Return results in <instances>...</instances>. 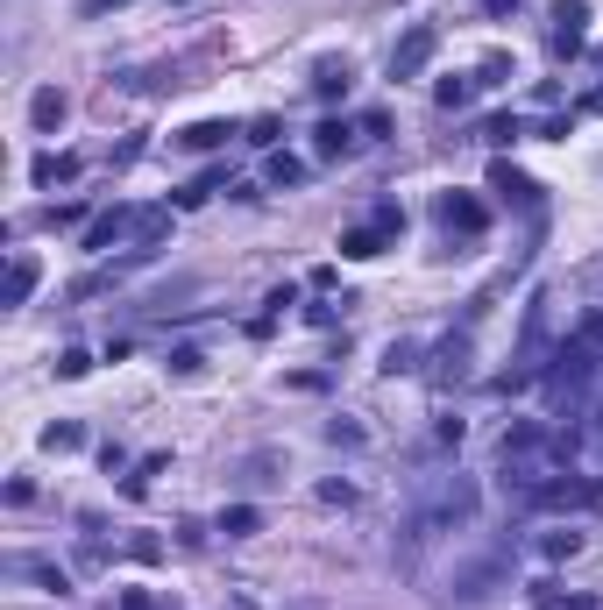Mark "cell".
<instances>
[{
	"label": "cell",
	"instance_id": "6da1fadb",
	"mask_svg": "<svg viewBox=\"0 0 603 610\" xmlns=\"http://www.w3.org/2000/svg\"><path fill=\"white\" fill-rule=\"evenodd\" d=\"M433 50H440V29L433 22H412L398 36V50H391V79H419V71L433 64Z\"/></svg>",
	"mask_w": 603,
	"mask_h": 610
},
{
	"label": "cell",
	"instance_id": "7a4b0ae2",
	"mask_svg": "<svg viewBox=\"0 0 603 610\" xmlns=\"http://www.w3.org/2000/svg\"><path fill=\"white\" fill-rule=\"evenodd\" d=\"M589 43V8H582V0H561V8L547 15V50L554 57H575Z\"/></svg>",
	"mask_w": 603,
	"mask_h": 610
},
{
	"label": "cell",
	"instance_id": "3957f363",
	"mask_svg": "<svg viewBox=\"0 0 603 610\" xmlns=\"http://www.w3.org/2000/svg\"><path fill=\"white\" fill-rule=\"evenodd\" d=\"M142 213H128V206H107V213H93L86 220V235H79V249H93V256H107L121 235H128V227H135Z\"/></svg>",
	"mask_w": 603,
	"mask_h": 610
},
{
	"label": "cell",
	"instance_id": "277c9868",
	"mask_svg": "<svg viewBox=\"0 0 603 610\" xmlns=\"http://www.w3.org/2000/svg\"><path fill=\"white\" fill-rule=\"evenodd\" d=\"M440 227H447V235H483V227H490V206L469 199V192H447V199H440Z\"/></svg>",
	"mask_w": 603,
	"mask_h": 610
},
{
	"label": "cell",
	"instance_id": "5b68a950",
	"mask_svg": "<svg viewBox=\"0 0 603 610\" xmlns=\"http://www.w3.org/2000/svg\"><path fill=\"white\" fill-rule=\"evenodd\" d=\"M391 242H398L391 227H384V220H369V227H348V235H341V256H348V263H376Z\"/></svg>",
	"mask_w": 603,
	"mask_h": 610
},
{
	"label": "cell",
	"instance_id": "8992f818",
	"mask_svg": "<svg viewBox=\"0 0 603 610\" xmlns=\"http://www.w3.org/2000/svg\"><path fill=\"white\" fill-rule=\"evenodd\" d=\"M64 114H71V100H64L57 86L29 93V128H36V135H57V128H64Z\"/></svg>",
	"mask_w": 603,
	"mask_h": 610
},
{
	"label": "cell",
	"instance_id": "52a82bcc",
	"mask_svg": "<svg viewBox=\"0 0 603 610\" xmlns=\"http://www.w3.org/2000/svg\"><path fill=\"white\" fill-rule=\"evenodd\" d=\"M36 277H43V270H36V256H29V249H15V256H8V291H0V305H29Z\"/></svg>",
	"mask_w": 603,
	"mask_h": 610
},
{
	"label": "cell",
	"instance_id": "ba28073f",
	"mask_svg": "<svg viewBox=\"0 0 603 610\" xmlns=\"http://www.w3.org/2000/svg\"><path fill=\"white\" fill-rule=\"evenodd\" d=\"M263 185H270V192L306 185V157H291V149H270V157H263Z\"/></svg>",
	"mask_w": 603,
	"mask_h": 610
},
{
	"label": "cell",
	"instance_id": "9c48e42d",
	"mask_svg": "<svg viewBox=\"0 0 603 610\" xmlns=\"http://www.w3.org/2000/svg\"><path fill=\"white\" fill-rule=\"evenodd\" d=\"M29 178H36V185H71V178H79V157H64V149H43V157L29 164Z\"/></svg>",
	"mask_w": 603,
	"mask_h": 610
},
{
	"label": "cell",
	"instance_id": "30bf717a",
	"mask_svg": "<svg viewBox=\"0 0 603 610\" xmlns=\"http://www.w3.org/2000/svg\"><path fill=\"white\" fill-rule=\"evenodd\" d=\"M348 142H355V128H348V121H320V128H313V157H320V164H334V157H348Z\"/></svg>",
	"mask_w": 603,
	"mask_h": 610
},
{
	"label": "cell",
	"instance_id": "8fae6325",
	"mask_svg": "<svg viewBox=\"0 0 603 610\" xmlns=\"http://www.w3.org/2000/svg\"><path fill=\"white\" fill-rule=\"evenodd\" d=\"M348 86H355V79H348V57H327V64L313 71V93H320V100H341Z\"/></svg>",
	"mask_w": 603,
	"mask_h": 610
},
{
	"label": "cell",
	"instance_id": "7c38bea8",
	"mask_svg": "<svg viewBox=\"0 0 603 610\" xmlns=\"http://www.w3.org/2000/svg\"><path fill=\"white\" fill-rule=\"evenodd\" d=\"M228 135H235V128H228V121H192V128H185V135H178V142H185V149H192V157H206V149H220V142H228Z\"/></svg>",
	"mask_w": 603,
	"mask_h": 610
},
{
	"label": "cell",
	"instance_id": "4fadbf2b",
	"mask_svg": "<svg viewBox=\"0 0 603 610\" xmlns=\"http://www.w3.org/2000/svg\"><path fill=\"white\" fill-rule=\"evenodd\" d=\"M490 192H504V199H518V206H525V199H533L540 185L525 178V171H511V164H490Z\"/></svg>",
	"mask_w": 603,
	"mask_h": 610
},
{
	"label": "cell",
	"instance_id": "5bb4252c",
	"mask_svg": "<svg viewBox=\"0 0 603 610\" xmlns=\"http://www.w3.org/2000/svg\"><path fill=\"white\" fill-rule=\"evenodd\" d=\"M164 235H171V206H149V213L135 220V249H157Z\"/></svg>",
	"mask_w": 603,
	"mask_h": 610
},
{
	"label": "cell",
	"instance_id": "9a60e30c",
	"mask_svg": "<svg viewBox=\"0 0 603 610\" xmlns=\"http://www.w3.org/2000/svg\"><path fill=\"white\" fill-rule=\"evenodd\" d=\"M43 447H50V454H71V447H86V426H79V419H57V426H43Z\"/></svg>",
	"mask_w": 603,
	"mask_h": 610
},
{
	"label": "cell",
	"instance_id": "2e32d148",
	"mask_svg": "<svg viewBox=\"0 0 603 610\" xmlns=\"http://www.w3.org/2000/svg\"><path fill=\"white\" fill-rule=\"evenodd\" d=\"M256 525H263V518H256L249 504H235V511H220V532H228V540H249Z\"/></svg>",
	"mask_w": 603,
	"mask_h": 610
},
{
	"label": "cell",
	"instance_id": "e0dca14e",
	"mask_svg": "<svg viewBox=\"0 0 603 610\" xmlns=\"http://www.w3.org/2000/svg\"><path fill=\"white\" fill-rule=\"evenodd\" d=\"M540 554H547V561H575V554H582V532H547Z\"/></svg>",
	"mask_w": 603,
	"mask_h": 610
},
{
	"label": "cell",
	"instance_id": "ac0fdd59",
	"mask_svg": "<svg viewBox=\"0 0 603 610\" xmlns=\"http://www.w3.org/2000/svg\"><path fill=\"white\" fill-rule=\"evenodd\" d=\"M412 362H419V341H391L384 348V376H405Z\"/></svg>",
	"mask_w": 603,
	"mask_h": 610
},
{
	"label": "cell",
	"instance_id": "d6986e66",
	"mask_svg": "<svg viewBox=\"0 0 603 610\" xmlns=\"http://www.w3.org/2000/svg\"><path fill=\"white\" fill-rule=\"evenodd\" d=\"M86 369H93V355H86V348H64V355H57V376H64V384H79Z\"/></svg>",
	"mask_w": 603,
	"mask_h": 610
},
{
	"label": "cell",
	"instance_id": "ffe728a7",
	"mask_svg": "<svg viewBox=\"0 0 603 610\" xmlns=\"http://www.w3.org/2000/svg\"><path fill=\"white\" fill-rule=\"evenodd\" d=\"M213 192H220V171H206V178H192V185L178 192V206H206Z\"/></svg>",
	"mask_w": 603,
	"mask_h": 610
},
{
	"label": "cell",
	"instance_id": "44dd1931",
	"mask_svg": "<svg viewBox=\"0 0 603 610\" xmlns=\"http://www.w3.org/2000/svg\"><path fill=\"white\" fill-rule=\"evenodd\" d=\"M22 575H36V582H43V589H57V596L71 589V575H64V568H50V561H22Z\"/></svg>",
	"mask_w": 603,
	"mask_h": 610
},
{
	"label": "cell",
	"instance_id": "7402d4cb",
	"mask_svg": "<svg viewBox=\"0 0 603 610\" xmlns=\"http://www.w3.org/2000/svg\"><path fill=\"white\" fill-rule=\"evenodd\" d=\"M469 93H476V86H469V79H440V86H433V100H440V107H462V100H469Z\"/></svg>",
	"mask_w": 603,
	"mask_h": 610
},
{
	"label": "cell",
	"instance_id": "603a6c76",
	"mask_svg": "<svg viewBox=\"0 0 603 610\" xmlns=\"http://www.w3.org/2000/svg\"><path fill=\"white\" fill-rule=\"evenodd\" d=\"M518 135H525V128H518V121H511V114H497V121H490V128H483V142H497V149H504V142H518Z\"/></svg>",
	"mask_w": 603,
	"mask_h": 610
},
{
	"label": "cell",
	"instance_id": "cb8c5ba5",
	"mask_svg": "<svg viewBox=\"0 0 603 610\" xmlns=\"http://www.w3.org/2000/svg\"><path fill=\"white\" fill-rule=\"evenodd\" d=\"M199 369H206L199 348H171V376H199Z\"/></svg>",
	"mask_w": 603,
	"mask_h": 610
},
{
	"label": "cell",
	"instance_id": "d4e9b609",
	"mask_svg": "<svg viewBox=\"0 0 603 610\" xmlns=\"http://www.w3.org/2000/svg\"><path fill=\"white\" fill-rule=\"evenodd\" d=\"M277 135H284V121H270V114L249 128V142H256V149H277Z\"/></svg>",
	"mask_w": 603,
	"mask_h": 610
},
{
	"label": "cell",
	"instance_id": "484cf974",
	"mask_svg": "<svg viewBox=\"0 0 603 610\" xmlns=\"http://www.w3.org/2000/svg\"><path fill=\"white\" fill-rule=\"evenodd\" d=\"M327 440H334V447H362V426H355V419H334Z\"/></svg>",
	"mask_w": 603,
	"mask_h": 610
},
{
	"label": "cell",
	"instance_id": "4316f807",
	"mask_svg": "<svg viewBox=\"0 0 603 610\" xmlns=\"http://www.w3.org/2000/svg\"><path fill=\"white\" fill-rule=\"evenodd\" d=\"M568 128H575V114H554V121H540V135H547V142H568Z\"/></svg>",
	"mask_w": 603,
	"mask_h": 610
},
{
	"label": "cell",
	"instance_id": "83f0119b",
	"mask_svg": "<svg viewBox=\"0 0 603 610\" xmlns=\"http://www.w3.org/2000/svg\"><path fill=\"white\" fill-rule=\"evenodd\" d=\"M121 610H157V603H149L142 589H128V596H121Z\"/></svg>",
	"mask_w": 603,
	"mask_h": 610
},
{
	"label": "cell",
	"instance_id": "f1b7e54d",
	"mask_svg": "<svg viewBox=\"0 0 603 610\" xmlns=\"http://www.w3.org/2000/svg\"><path fill=\"white\" fill-rule=\"evenodd\" d=\"M107 8H128V0H86V15H107Z\"/></svg>",
	"mask_w": 603,
	"mask_h": 610
},
{
	"label": "cell",
	"instance_id": "f546056e",
	"mask_svg": "<svg viewBox=\"0 0 603 610\" xmlns=\"http://www.w3.org/2000/svg\"><path fill=\"white\" fill-rule=\"evenodd\" d=\"M518 8V0H483V15H511Z\"/></svg>",
	"mask_w": 603,
	"mask_h": 610
},
{
	"label": "cell",
	"instance_id": "4dcf8cb0",
	"mask_svg": "<svg viewBox=\"0 0 603 610\" xmlns=\"http://www.w3.org/2000/svg\"><path fill=\"white\" fill-rule=\"evenodd\" d=\"M589 107H596V114H603V93H596V100H589Z\"/></svg>",
	"mask_w": 603,
	"mask_h": 610
}]
</instances>
